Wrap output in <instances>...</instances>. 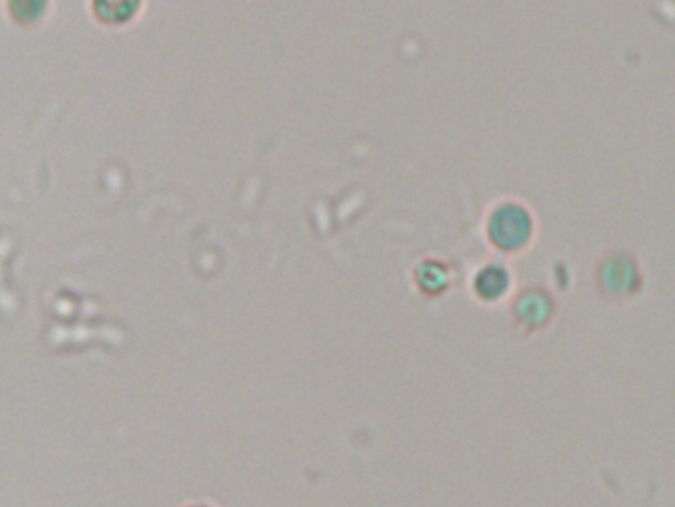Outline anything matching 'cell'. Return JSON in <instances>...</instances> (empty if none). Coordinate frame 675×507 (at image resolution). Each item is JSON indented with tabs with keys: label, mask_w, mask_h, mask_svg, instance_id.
<instances>
[{
	"label": "cell",
	"mask_w": 675,
	"mask_h": 507,
	"mask_svg": "<svg viewBox=\"0 0 675 507\" xmlns=\"http://www.w3.org/2000/svg\"><path fill=\"white\" fill-rule=\"evenodd\" d=\"M496 243L501 244L504 248H516L521 243H525L529 234V224L525 219H519L518 212L507 211L497 219L496 224Z\"/></svg>",
	"instance_id": "obj_1"
},
{
	"label": "cell",
	"mask_w": 675,
	"mask_h": 507,
	"mask_svg": "<svg viewBox=\"0 0 675 507\" xmlns=\"http://www.w3.org/2000/svg\"><path fill=\"white\" fill-rule=\"evenodd\" d=\"M139 0H94V11L99 21L123 24L135 16Z\"/></svg>",
	"instance_id": "obj_2"
},
{
	"label": "cell",
	"mask_w": 675,
	"mask_h": 507,
	"mask_svg": "<svg viewBox=\"0 0 675 507\" xmlns=\"http://www.w3.org/2000/svg\"><path fill=\"white\" fill-rule=\"evenodd\" d=\"M194 507H204V506H194Z\"/></svg>",
	"instance_id": "obj_3"
}]
</instances>
